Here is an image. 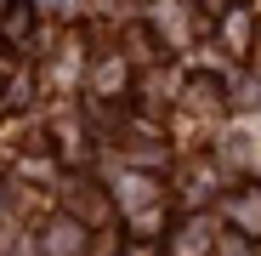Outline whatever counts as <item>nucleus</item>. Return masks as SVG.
<instances>
[{
	"instance_id": "f257e3e1",
	"label": "nucleus",
	"mask_w": 261,
	"mask_h": 256,
	"mask_svg": "<svg viewBox=\"0 0 261 256\" xmlns=\"http://www.w3.org/2000/svg\"><path fill=\"white\" fill-rule=\"evenodd\" d=\"M6 34L23 40V34H29V12H12V17H6Z\"/></svg>"
}]
</instances>
